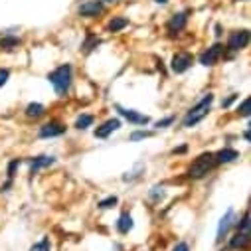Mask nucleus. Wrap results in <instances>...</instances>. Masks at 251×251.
<instances>
[{
    "mask_svg": "<svg viewBox=\"0 0 251 251\" xmlns=\"http://www.w3.org/2000/svg\"><path fill=\"white\" fill-rule=\"evenodd\" d=\"M212 103H214V95H212V93L204 95V97H202L190 111L184 115V119H182V127H184V129H192V127H196V125H198L202 119L208 117V113H210V109H212Z\"/></svg>",
    "mask_w": 251,
    "mask_h": 251,
    "instance_id": "obj_1",
    "label": "nucleus"
},
{
    "mask_svg": "<svg viewBox=\"0 0 251 251\" xmlns=\"http://www.w3.org/2000/svg\"><path fill=\"white\" fill-rule=\"evenodd\" d=\"M48 79H50V83L53 85V89H55V93H57L59 97H66V93L70 91L72 81H74V70H72L70 64H64V66L55 68V70L48 75Z\"/></svg>",
    "mask_w": 251,
    "mask_h": 251,
    "instance_id": "obj_2",
    "label": "nucleus"
},
{
    "mask_svg": "<svg viewBox=\"0 0 251 251\" xmlns=\"http://www.w3.org/2000/svg\"><path fill=\"white\" fill-rule=\"evenodd\" d=\"M216 166V158H214V152H204L200 154L198 158H194V162L188 166L186 170V176L192 178V180H198V178H204L212 168Z\"/></svg>",
    "mask_w": 251,
    "mask_h": 251,
    "instance_id": "obj_3",
    "label": "nucleus"
},
{
    "mask_svg": "<svg viewBox=\"0 0 251 251\" xmlns=\"http://www.w3.org/2000/svg\"><path fill=\"white\" fill-rule=\"evenodd\" d=\"M192 64H194V55L192 53L178 51V53H174V57L170 61V70L174 74H184V72H188V70L192 68Z\"/></svg>",
    "mask_w": 251,
    "mask_h": 251,
    "instance_id": "obj_4",
    "label": "nucleus"
},
{
    "mask_svg": "<svg viewBox=\"0 0 251 251\" xmlns=\"http://www.w3.org/2000/svg\"><path fill=\"white\" fill-rule=\"evenodd\" d=\"M247 44H249V30H235L227 38V50L231 51H239L247 48Z\"/></svg>",
    "mask_w": 251,
    "mask_h": 251,
    "instance_id": "obj_5",
    "label": "nucleus"
},
{
    "mask_svg": "<svg viewBox=\"0 0 251 251\" xmlns=\"http://www.w3.org/2000/svg\"><path fill=\"white\" fill-rule=\"evenodd\" d=\"M103 10H105V2H101V0H87V2H83L77 8L79 16H83V18H95V16L103 14Z\"/></svg>",
    "mask_w": 251,
    "mask_h": 251,
    "instance_id": "obj_6",
    "label": "nucleus"
},
{
    "mask_svg": "<svg viewBox=\"0 0 251 251\" xmlns=\"http://www.w3.org/2000/svg\"><path fill=\"white\" fill-rule=\"evenodd\" d=\"M222 53H224V46H222V44H214V46H210V48L200 55V64L206 66V68L216 66L218 61H220V57H222Z\"/></svg>",
    "mask_w": 251,
    "mask_h": 251,
    "instance_id": "obj_7",
    "label": "nucleus"
},
{
    "mask_svg": "<svg viewBox=\"0 0 251 251\" xmlns=\"http://www.w3.org/2000/svg\"><path fill=\"white\" fill-rule=\"evenodd\" d=\"M186 24H188V12H176L166 22V30H168L170 36H176L186 28Z\"/></svg>",
    "mask_w": 251,
    "mask_h": 251,
    "instance_id": "obj_8",
    "label": "nucleus"
},
{
    "mask_svg": "<svg viewBox=\"0 0 251 251\" xmlns=\"http://www.w3.org/2000/svg\"><path fill=\"white\" fill-rule=\"evenodd\" d=\"M66 133V125L59 121H50L40 127V137L42 139H51V137H59Z\"/></svg>",
    "mask_w": 251,
    "mask_h": 251,
    "instance_id": "obj_9",
    "label": "nucleus"
},
{
    "mask_svg": "<svg viewBox=\"0 0 251 251\" xmlns=\"http://www.w3.org/2000/svg\"><path fill=\"white\" fill-rule=\"evenodd\" d=\"M115 109L119 111L121 117H125V119H127L129 123H133V125H147V123L151 121L147 115H143V113H139V111H135V109H125V107H121V105H117Z\"/></svg>",
    "mask_w": 251,
    "mask_h": 251,
    "instance_id": "obj_10",
    "label": "nucleus"
},
{
    "mask_svg": "<svg viewBox=\"0 0 251 251\" xmlns=\"http://www.w3.org/2000/svg\"><path fill=\"white\" fill-rule=\"evenodd\" d=\"M121 129V121L119 119H107L103 125H99V127L95 129V137L97 139H107L109 135H113L115 131H119Z\"/></svg>",
    "mask_w": 251,
    "mask_h": 251,
    "instance_id": "obj_11",
    "label": "nucleus"
},
{
    "mask_svg": "<svg viewBox=\"0 0 251 251\" xmlns=\"http://www.w3.org/2000/svg\"><path fill=\"white\" fill-rule=\"evenodd\" d=\"M233 218H235V212H233V208H229V210L224 214V218L220 220V224H218V233H216V239H218V241H222V239L227 235L229 227L235 224Z\"/></svg>",
    "mask_w": 251,
    "mask_h": 251,
    "instance_id": "obj_12",
    "label": "nucleus"
},
{
    "mask_svg": "<svg viewBox=\"0 0 251 251\" xmlns=\"http://www.w3.org/2000/svg\"><path fill=\"white\" fill-rule=\"evenodd\" d=\"M214 158H216V164H227V162H233L235 158H239V152H237L235 149L226 147V149H222L220 152H216Z\"/></svg>",
    "mask_w": 251,
    "mask_h": 251,
    "instance_id": "obj_13",
    "label": "nucleus"
},
{
    "mask_svg": "<svg viewBox=\"0 0 251 251\" xmlns=\"http://www.w3.org/2000/svg\"><path fill=\"white\" fill-rule=\"evenodd\" d=\"M249 239L251 235L249 233H241V231H235L233 237L229 239V249H245L249 245Z\"/></svg>",
    "mask_w": 251,
    "mask_h": 251,
    "instance_id": "obj_14",
    "label": "nucleus"
},
{
    "mask_svg": "<svg viewBox=\"0 0 251 251\" xmlns=\"http://www.w3.org/2000/svg\"><path fill=\"white\" fill-rule=\"evenodd\" d=\"M53 162H55V158H53V156H48V154H44V156H36V158L30 162V170H32V174H36L40 168L51 166Z\"/></svg>",
    "mask_w": 251,
    "mask_h": 251,
    "instance_id": "obj_15",
    "label": "nucleus"
},
{
    "mask_svg": "<svg viewBox=\"0 0 251 251\" xmlns=\"http://www.w3.org/2000/svg\"><path fill=\"white\" fill-rule=\"evenodd\" d=\"M133 226H135L133 216H131V214H123V216L119 218V222H117V231H119V233H129V231L133 229Z\"/></svg>",
    "mask_w": 251,
    "mask_h": 251,
    "instance_id": "obj_16",
    "label": "nucleus"
},
{
    "mask_svg": "<svg viewBox=\"0 0 251 251\" xmlns=\"http://www.w3.org/2000/svg\"><path fill=\"white\" fill-rule=\"evenodd\" d=\"M44 115H46V107L42 103H30L26 107V117H30V119H40Z\"/></svg>",
    "mask_w": 251,
    "mask_h": 251,
    "instance_id": "obj_17",
    "label": "nucleus"
},
{
    "mask_svg": "<svg viewBox=\"0 0 251 251\" xmlns=\"http://www.w3.org/2000/svg\"><path fill=\"white\" fill-rule=\"evenodd\" d=\"M95 123V117L93 115H87V113H83V115H79L77 119H75V129H79V131H85V129H89L91 125Z\"/></svg>",
    "mask_w": 251,
    "mask_h": 251,
    "instance_id": "obj_18",
    "label": "nucleus"
},
{
    "mask_svg": "<svg viewBox=\"0 0 251 251\" xmlns=\"http://www.w3.org/2000/svg\"><path fill=\"white\" fill-rule=\"evenodd\" d=\"M127 24H129V20H127V18H123V16H115V18L107 24V30H109V32H121L123 28H127Z\"/></svg>",
    "mask_w": 251,
    "mask_h": 251,
    "instance_id": "obj_19",
    "label": "nucleus"
},
{
    "mask_svg": "<svg viewBox=\"0 0 251 251\" xmlns=\"http://www.w3.org/2000/svg\"><path fill=\"white\" fill-rule=\"evenodd\" d=\"M20 38L18 36H4L2 40H0V48H4V50H16L20 46Z\"/></svg>",
    "mask_w": 251,
    "mask_h": 251,
    "instance_id": "obj_20",
    "label": "nucleus"
},
{
    "mask_svg": "<svg viewBox=\"0 0 251 251\" xmlns=\"http://www.w3.org/2000/svg\"><path fill=\"white\" fill-rule=\"evenodd\" d=\"M237 224V231H241V233H249L251 235V222H249V212H245L243 214V218H241V222H235Z\"/></svg>",
    "mask_w": 251,
    "mask_h": 251,
    "instance_id": "obj_21",
    "label": "nucleus"
},
{
    "mask_svg": "<svg viewBox=\"0 0 251 251\" xmlns=\"http://www.w3.org/2000/svg\"><path fill=\"white\" fill-rule=\"evenodd\" d=\"M30 251H51V243H50V237H42L38 243H34L30 247Z\"/></svg>",
    "mask_w": 251,
    "mask_h": 251,
    "instance_id": "obj_22",
    "label": "nucleus"
},
{
    "mask_svg": "<svg viewBox=\"0 0 251 251\" xmlns=\"http://www.w3.org/2000/svg\"><path fill=\"white\" fill-rule=\"evenodd\" d=\"M101 44V40L97 38V36H93V34H87V40L83 42V51H91L93 48H97Z\"/></svg>",
    "mask_w": 251,
    "mask_h": 251,
    "instance_id": "obj_23",
    "label": "nucleus"
},
{
    "mask_svg": "<svg viewBox=\"0 0 251 251\" xmlns=\"http://www.w3.org/2000/svg\"><path fill=\"white\" fill-rule=\"evenodd\" d=\"M117 196H109V198H105V200H101L99 204H97V208H101V210H109V208H115L117 206Z\"/></svg>",
    "mask_w": 251,
    "mask_h": 251,
    "instance_id": "obj_24",
    "label": "nucleus"
},
{
    "mask_svg": "<svg viewBox=\"0 0 251 251\" xmlns=\"http://www.w3.org/2000/svg\"><path fill=\"white\" fill-rule=\"evenodd\" d=\"M237 113H239L241 117H249V115H251V99H249V97L237 107Z\"/></svg>",
    "mask_w": 251,
    "mask_h": 251,
    "instance_id": "obj_25",
    "label": "nucleus"
},
{
    "mask_svg": "<svg viewBox=\"0 0 251 251\" xmlns=\"http://www.w3.org/2000/svg\"><path fill=\"white\" fill-rule=\"evenodd\" d=\"M162 196H164V188H162V186H154V188H151V192H149V198H151V200L158 202Z\"/></svg>",
    "mask_w": 251,
    "mask_h": 251,
    "instance_id": "obj_26",
    "label": "nucleus"
},
{
    "mask_svg": "<svg viewBox=\"0 0 251 251\" xmlns=\"http://www.w3.org/2000/svg\"><path fill=\"white\" fill-rule=\"evenodd\" d=\"M151 137H152V133H151V131H135V133L131 135V141H133V143H137V141L151 139Z\"/></svg>",
    "mask_w": 251,
    "mask_h": 251,
    "instance_id": "obj_27",
    "label": "nucleus"
},
{
    "mask_svg": "<svg viewBox=\"0 0 251 251\" xmlns=\"http://www.w3.org/2000/svg\"><path fill=\"white\" fill-rule=\"evenodd\" d=\"M20 164H22V160H20V158H14V160H12L10 164H8V172H6V176H8L10 180L14 178V170H16V168H18Z\"/></svg>",
    "mask_w": 251,
    "mask_h": 251,
    "instance_id": "obj_28",
    "label": "nucleus"
},
{
    "mask_svg": "<svg viewBox=\"0 0 251 251\" xmlns=\"http://www.w3.org/2000/svg\"><path fill=\"white\" fill-rule=\"evenodd\" d=\"M139 170H143V164H137V168H135V170H133L131 174L127 172V174L123 176V180H125V182H129V180H135V178H139V176H141V174H137Z\"/></svg>",
    "mask_w": 251,
    "mask_h": 251,
    "instance_id": "obj_29",
    "label": "nucleus"
},
{
    "mask_svg": "<svg viewBox=\"0 0 251 251\" xmlns=\"http://www.w3.org/2000/svg\"><path fill=\"white\" fill-rule=\"evenodd\" d=\"M176 119L170 115V117H166V119H160L158 123H156V129H164V127H168V125H172Z\"/></svg>",
    "mask_w": 251,
    "mask_h": 251,
    "instance_id": "obj_30",
    "label": "nucleus"
},
{
    "mask_svg": "<svg viewBox=\"0 0 251 251\" xmlns=\"http://www.w3.org/2000/svg\"><path fill=\"white\" fill-rule=\"evenodd\" d=\"M8 77H10V72H8V70H4V68H0V87L6 85Z\"/></svg>",
    "mask_w": 251,
    "mask_h": 251,
    "instance_id": "obj_31",
    "label": "nucleus"
},
{
    "mask_svg": "<svg viewBox=\"0 0 251 251\" xmlns=\"http://www.w3.org/2000/svg\"><path fill=\"white\" fill-rule=\"evenodd\" d=\"M172 251H190V245H188L186 241H180V243H176L174 245V249Z\"/></svg>",
    "mask_w": 251,
    "mask_h": 251,
    "instance_id": "obj_32",
    "label": "nucleus"
},
{
    "mask_svg": "<svg viewBox=\"0 0 251 251\" xmlns=\"http://www.w3.org/2000/svg\"><path fill=\"white\" fill-rule=\"evenodd\" d=\"M235 99H237V95H229V97H227L226 101H222V107H229V105H231V103H233Z\"/></svg>",
    "mask_w": 251,
    "mask_h": 251,
    "instance_id": "obj_33",
    "label": "nucleus"
},
{
    "mask_svg": "<svg viewBox=\"0 0 251 251\" xmlns=\"http://www.w3.org/2000/svg\"><path fill=\"white\" fill-rule=\"evenodd\" d=\"M186 151H188V147H186V145H182V147H178V149H174L172 152H174V154H184Z\"/></svg>",
    "mask_w": 251,
    "mask_h": 251,
    "instance_id": "obj_34",
    "label": "nucleus"
},
{
    "mask_svg": "<svg viewBox=\"0 0 251 251\" xmlns=\"http://www.w3.org/2000/svg\"><path fill=\"white\" fill-rule=\"evenodd\" d=\"M243 137H245V141H249V139H251V131H249V129H245V133H243Z\"/></svg>",
    "mask_w": 251,
    "mask_h": 251,
    "instance_id": "obj_35",
    "label": "nucleus"
},
{
    "mask_svg": "<svg viewBox=\"0 0 251 251\" xmlns=\"http://www.w3.org/2000/svg\"><path fill=\"white\" fill-rule=\"evenodd\" d=\"M216 34H218V36H222V26H220V24L216 26Z\"/></svg>",
    "mask_w": 251,
    "mask_h": 251,
    "instance_id": "obj_36",
    "label": "nucleus"
},
{
    "mask_svg": "<svg viewBox=\"0 0 251 251\" xmlns=\"http://www.w3.org/2000/svg\"><path fill=\"white\" fill-rule=\"evenodd\" d=\"M154 2H156V4H166L168 0H154Z\"/></svg>",
    "mask_w": 251,
    "mask_h": 251,
    "instance_id": "obj_37",
    "label": "nucleus"
},
{
    "mask_svg": "<svg viewBox=\"0 0 251 251\" xmlns=\"http://www.w3.org/2000/svg\"><path fill=\"white\" fill-rule=\"evenodd\" d=\"M101 2H107V4H111V2H117V0H101Z\"/></svg>",
    "mask_w": 251,
    "mask_h": 251,
    "instance_id": "obj_38",
    "label": "nucleus"
},
{
    "mask_svg": "<svg viewBox=\"0 0 251 251\" xmlns=\"http://www.w3.org/2000/svg\"><path fill=\"white\" fill-rule=\"evenodd\" d=\"M243 2H247V0H243Z\"/></svg>",
    "mask_w": 251,
    "mask_h": 251,
    "instance_id": "obj_39",
    "label": "nucleus"
},
{
    "mask_svg": "<svg viewBox=\"0 0 251 251\" xmlns=\"http://www.w3.org/2000/svg\"><path fill=\"white\" fill-rule=\"evenodd\" d=\"M226 251H227V249H226Z\"/></svg>",
    "mask_w": 251,
    "mask_h": 251,
    "instance_id": "obj_40",
    "label": "nucleus"
}]
</instances>
